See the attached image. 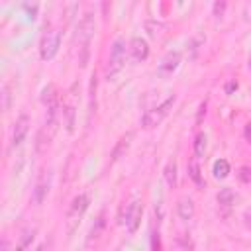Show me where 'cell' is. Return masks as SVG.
Masks as SVG:
<instances>
[{
	"mask_svg": "<svg viewBox=\"0 0 251 251\" xmlns=\"http://www.w3.org/2000/svg\"><path fill=\"white\" fill-rule=\"evenodd\" d=\"M126 41L122 37H118L114 43H112V49H110V59H108V65H106V78H114L126 65Z\"/></svg>",
	"mask_w": 251,
	"mask_h": 251,
	"instance_id": "1",
	"label": "cell"
},
{
	"mask_svg": "<svg viewBox=\"0 0 251 251\" xmlns=\"http://www.w3.org/2000/svg\"><path fill=\"white\" fill-rule=\"evenodd\" d=\"M61 47V31L55 29V27H49L45 29V33L41 35V41H39V55L43 61H51L57 51Z\"/></svg>",
	"mask_w": 251,
	"mask_h": 251,
	"instance_id": "2",
	"label": "cell"
},
{
	"mask_svg": "<svg viewBox=\"0 0 251 251\" xmlns=\"http://www.w3.org/2000/svg\"><path fill=\"white\" fill-rule=\"evenodd\" d=\"M88 202H90L88 194H78L71 202V208L67 212V229H69V233H73L76 229V226L80 224V218L84 216V212L88 208Z\"/></svg>",
	"mask_w": 251,
	"mask_h": 251,
	"instance_id": "3",
	"label": "cell"
},
{
	"mask_svg": "<svg viewBox=\"0 0 251 251\" xmlns=\"http://www.w3.org/2000/svg\"><path fill=\"white\" fill-rule=\"evenodd\" d=\"M175 102H176V96L173 94V96H169L161 106H157V108H153V110H147V112L143 114V118H141L143 127L149 129V127H155L157 124H161L163 118L169 116V112H171V108L175 106Z\"/></svg>",
	"mask_w": 251,
	"mask_h": 251,
	"instance_id": "4",
	"label": "cell"
},
{
	"mask_svg": "<svg viewBox=\"0 0 251 251\" xmlns=\"http://www.w3.org/2000/svg\"><path fill=\"white\" fill-rule=\"evenodd\" d=\"M141 212H143V206L139 200H131L127 206H126V212L120 220V224H124L127 227L129 233H135L139 224H141Z\"/></svg>",
	"mask_w": 251,
	"mask_h": 251,
	"instance_id": "5",
	"label": "cell"
},
{
	"mask_svg": "<svg viewBox=\"0 0 251 251\" xmlns=\"http://www.w3.org/2000/svg\"><path fill=\"white\" fill-rule=\"evenodd\" d=\"M94 29H96L94 16L88 12V14H84V18L78 22V29H76V39H78V43L82 45V51H84V53H86L88 43H90V39H92V35H94Z\"/></svg>",
	"mask_w": 251,
	"mask_h": 251,
	"instance_id": "6",
	"label": "cell"
},
{
	"mask_svg": "<svg viewBox=\"0 0 251 251\" xmlns=\"http://www.w3.org/2000/svg\"><path fill=\"white\" fill-rule=\"evenodd\" d=\"M178 65H180V53H176V51H169V53L161 59L157 71H159L161 76H169V75H173V73L178 69Z\"/></svg>",
	"mask_w": 251,
	"mask_h": 251,
	"instance_id": "7",
	"label": "cell"
},
{
	"mask_svg": "<svg viewBox=\"0 0 251 251\" xmlns=\"http://www.w3.org/2000/svg\"><path fill=\"white\" fill-rule=\"evenodd\" d=\"M49 186H51V173L49 171H41L37 182H35V188H33V202L35 204H41L49 192Z\"/></svg>",
	"mask_w": 251,
	"mask_h": 251,
	"instance_id": "8",
	"label": "cell"
},
{
	"mask_svg": "<svg viewBox=\"0 0 251 251\" xmlns=\"http://www.w3.org/2000/svg\"><path fill=\"white\" fill-rule=\"evenodd\" d=\"M129 57H131V61L133 63H141V61H145L147 59V55H149V45H147V41L145 39H141V37H133L131 41H129Z\"/></svg>",
	"mask_w": 251,
	"mask_h": 251,
	"instance_id": "9",
	"label": "cell"
},
{
	"mask_svg": "<svg viewBox=\"0 0 251 251\" xmlns=\"http://www.w3.org/2000/svg\"><path fill=\"white\" fill-rule=\"evenodd\" d=\"M27 131H29V116L20 114V118L14 124V129H12V145L18 147L24 141V137L27 135Z\"/></svg>",
	"mask_w": 251,
	"mask_h": 251,
	"instance_id": "10",
	"label": "cell"
},
{
	"mask_svg": "<svg viewBox=\"0 0 251 251\" xmlns=\"http://www.w3.org/2000/svg\"><path fill=\"white\" fill-rule=\"evenodd\" d=\"M176 214H178V218L184 220V222L192 220V218H194V202H192V198L182 196V198L176 202Z\"/></svg>",
	"mask_w": 251,
	"mask_h": 251,
	"instance_id": "11",
	"label": "cell"
},
{
	"mask_svg": "<svg viewBox=\"0 0 251 251\" xmlns=\"http://www.w3.org/2000/svg\"><path fill=\"white\" fill-rule=\"evenodd\" d=\"M41 102L47 106V110H55V108H59V94H57V90H55L53 84H49V86L43 88Z\"/></svg>",
	"mask_w": 251,
	"mask_h": 251,
	"instance_id": "12",
	"label": "cell"
},
{
	"mask_svg": "<svg viewBox=\"0 0 251 251\" xmlns=\"http://www.w3.org/2000/svg\"><path fill=\"white\" fill-rule=\"evenodd\" d=\"M131 137H133L131 131H127L126 135L120 137V141L116 143V147H114V151H112V161H118V159L127 151V147H129V143H131Z\"/></svg>",
	"mask_w": 251,
	"mask_h": 251,
	"instance_id": "13",
	"label": "cell"
},
{
	"mask_svg": "<svg viewBox=\"0 0 251 251\" xmlns=\"http://www.w3.org/2000/svg\"><path fill=\"white\" fill-rule=\"evenodd\" d=\"M188 176L194 180V184L198 186V188H204V176H202V171H200V165H198V161L196 159H192L190 163H188Z\"/></svg>",
	"mask_w": 251,
	"mask_h": 251,
	"instance_id": "14",
	"label": "cell"
},
{
	"mask_svg": "<svg viewBox=\"0 0 251 251\" xmlns=\"http://www.w3.org/2000/svg\"><path fill=\"white\" fill-rule=\"evenodd\" d=\"M33 237H35V229H25L16 245V251H29L31 243H33Z\"/></svg>",
	"mask_w": 251,
	"mask_h": 251,
	"instance_id": "15",
	"label": "cell"
},
{
	"mask_svg": "<svg viewBox=\"0 0 251 251\" xmlns=\"http://www.w3.org/2000/svg\"><path fill=\"white\" fill-rule=\"evenodd\" d=\"M212 171H214V176H216V178H226V176L229 175V163H227L226 159H218V161L214 163Z\"/></svg>",
	"mask_w": 251,
	"mask_h": 251,
	"instance_id": "16",
	"label": "cell"
},
{
	"mask_svg": "<svg viewBox=\"0 0 251 251\" xmlns=\"http://www.w3.org/2000/svg\"><path fill=\"white\" fill-rule=\"evenodd\" d=\"M165 180L169 184V188H175L176 186V163L175 161H169L167 167H165Z\"/></svg>",
	"mask_w": 251,
	"mask_h": 251,
	"instance_id": "17",
	"label": "cell"
},
{
	"mask_svg": "<svg viewBox=\"0 0 251 251\" xmlns=\"http://www.w3.org/2000/svg\"><path fill=\"white\" fill-rule=\"evenodd\" d=\"M104 226H106V220H104V212L98 216V220H96V224L92 226V229H90V233H88V243H92V241H96L98 237H100V233H102V229H104Z\"/></svg>",
	"mask_w": 251,
	"mask_h": 251,
	"instance_id": "18",
	"label": "cell"
},
{
	"mask_svg": "<svg viewBox=\"0 0 251 251\" xmlns=\"http://www.w3.org/2000/svg\"><path fill=\"white\" fill-rule=\"evenodd\" d=\"M235 202V192L231 190V188H222L220 192H218V204H222V206H231Z\"/></svg>",
	"mask_w": 251,
	"mask_h": 251,
	"instance_id": "19",
	"label": "cell"
},
{
	"mask_svg": "<svg viewBox=\"0 0 251 251\" xmlns=\"http://www.w3.org/2000/svg\"><path fill=\"white\" fill-rule=\"evenodd\" d=\"M63 114H65V126H67V131L73 133V131H75V106H73V104L65 106Z\"/></svg>",
	"mask_w": 251,
	"mask_h": 251,
	"instance_id": "20",
	"label": "cell"
},
{
	"mask_svg": "<svg viewBox=\"0 0 251 251\" xmlns=\"http://www.w3.org/2000/svg\"><path fill=\"white\" fill-rule=\"evenodd\" d=\"M204 151H206V133H196V137H194V155L196 157H202L204 155Z\"/></svg>",
	"mask_w": 251,
	"mask_h": 251,
	"instance_id": "21",
	"label": "cell"
},
{
	"mask_svg": "<svg viewBox=\"0 0 251 251\" xmlns=\"http://www.w3.org/2000/svg\"><path fill=\"white\" fill-rule=\"evenodd\" d=\"M145 29H147V33L151 35V37H157L161 31L159 29H163V25L161 24H155V22H145Z\"/></svg>",
	"mask_w": 251,
	"mask_h": 251,
	"instance_id": "22",
	"label": "cell"
},
{
	"mask_svg": "<svg viewBox=\"0 0 251 251\" xmlns=\"http://www.w3.org/2000/svg\"><path fill=\"white\" fill-rule=\"evenodd\" d=\"M237 176H239L241 182H251V169L249 167H241L239 173H237Z\"/></svg>",
	"mask_w": 251,
	"mask_h": 251,
	"instance_id": "23",
	"label": "cell"
},
{
	"mask_svg": "<svg viewBox=\"0 0 251 251\" xmlns=\"http://www.w3.org/2000/svg\"><path fill=\"white\" fill-rule=\"evenodd\" d=\"M151 245H153V251H163V245H161V235H159V231H153V235H151Z\"/></svg>",
	"mask_w": 251,
	"mask_h": 251,
	"instance_id": "24",
	"label": "cell"
},
{
	"mask_svg": "<svg viewBox=\"0 0 251 251\" xmlns=\"http://www.w3.org/2000/svg\"><path fill=\"white\" fill-rule=\"evenodd\" d=\"M224 10H226V2H216L214 4V16L216 18H222L224 16Z\"/></svg>",
	"mask_w": 251,
	"mask_h": 251,
	"instance_id": "25",
	"label": "cell"
},
{
	"mask_svg": "<svg viewBox=\"0 0 251 251\" xmlns=\"http://www.w3.org/2000/svg\"><path fill=\"white\" fill-rule=\"evenodd\" d=\"M204 114H206V102H202V104H200V110H198V118H196V122H198V124L202 122V116H204Z\"/></svg>",
	"mask_w": 251,
	"mask_h": 251,
	"instance_id": "26",
	"label": "cell"
},
{
	"mask_svg": "<svg viewBox=\"0 0 251 251\" xmlns=\"http://www.w3.org/2000/svg\"><path fill=\"white\" fill-rule=\"evenodd\" d=\"M235 88H237V82H235V80H229V82H227V86H226V92L229 94V92H233Z\"/></svg>",
	"mask_w": 251,
	"mask_h": 251,
	"instance_id": "27",
	"label": "cell"
},
{
	"mask_svg": "<svg viewBox=\"0 0 251 251\" xmlns=\"http://www.w3.org/2000/svg\"><path fill=\"white\" fill-rule=\"evenodd\" d=\"M243 220H245V226L251 227V210H247V212L243 214Z\"/></svg>",
	"mask_w": 251,
	"mask_h": 251,
	"instance_id": "28",
	"label": "cell"
},
{
	"mask_svg": "<svg viewBox=\"0 0 251 251\" xmlns=\"http://www.w3.org/2000/svg\"><path fill=\"white\" fill-rule=\"evenodd\" d=\"M25 10H27L29 18H35V10H37V6H35V4H33V6H25Z\"/></svg>",
	"mask_w": 251,
	"mask_h": 251,
	"instance_id": "29",
	"label": "cell"
},
{
	"mask_svg": "<svg viewBox=\"0 0 251 251\" xmlns=\"http://www.w3.org/2000/svg\"><path fill=\"white\" fill-rule=\"evenodd\" d=\"M245 137L251 139V124H247V127H245Z\"/></svg>",
	"mask_w": 251,
	"mask_h": 251,
	"instance_id": "30",
	"label": "cell"
},
{
	"mask_svg": "<svg viewBox=\"0 0 251 251\" xmlns=\"http://www.w3.org/2000/svg\"><path fill=\"white\" fill-rule=\"evenodd\" d=\"M249 69H251V59H249Z\"/></svg>",
	"mask_w": 251,
	"mask_h": 251,
	"instance_id": "31",
	"label": "cell"
},
{
	"mask_svg": "<svg viewBox=\"0 0 251 251\" xmlns=\"http://www.w3.org/2000/svg\"><path fill=\"white\" fill-rule=\"evenodd\" d=\"M220 251H222V249H220Z\"/></svg>",
	"mask_w": 251,
	"mask_h": 251,
	"instance_id": "32",
	"label": "cell"
}]
</instances>
